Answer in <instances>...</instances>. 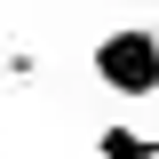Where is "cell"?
<instances>
[{
	"label": "cell",
	"instance_id": "cell-1",
	"mask_svg": "<svg viewBox=\"0 0 159 159\" xmlns=\"http://www.w3.org/2000/svg\"><path fill=\"white\" fill-rule=\"evenodd\" d=\"M88 72H96L103 96L151 103V96H159V24H111V32H96Z\"/></svg>",
	"mask_w": 159,
	"mask_h": 159
},
{
	"label": "cell",
	"instance_id": "cell-2",
	"mask_svg": "<svg viewBox=\"0 0 159 159\" xmlns=\"http://www.w3.org/2000/svg\"><path fill=\"white\" fill-rule=\"evenodd\" d=\"M96 159H159V135H135V127H103Z\"/></svg>",
	"mask_w": 159,
	"mask_h": 159
}]
</instances>
